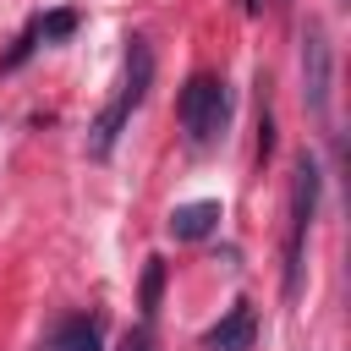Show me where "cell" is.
Instances as JSON below:
<instances>
[{
    "label": "cell",
    "instance_id": "1",
    "mask_svg": "<svg viewBox=\"0 0 351 351\" xmlns=\"http://www.w3.org/2000/svg\"><path fill=\"white\" fill-rule=\"evenodd\" d=\"M148 82H154V49H148V38H126V82H121L115 104L88 126V154H93V159H110V148H115L126 115L148 99Z\"/></svg>",
    "mask_w": 351,
    "mask_h": 351
},
{
    "label": "cell",
    "instance_id": "2",
    "mask_svg": "<svg viewBox=\"0 0 351 351\" xmlns=\"http://www.w3.org/2000/svg\"><path fill=\"white\" fill-rule=\"evenodd\" d=\"M313 208H318V165L302 154L296 159V181H291V225H285V296L302 291V252H307Z\"/></svg>",
    "mask_w": 351,
    "mask_h": 351
},
{
    "label": "cell",
    "instance_id": "3",
    "mask_svg": "<svg viewBox=\"0 0 351 351\" xmlns=\"http://www.w3.org/2000/svg\"><path fill=\"white\" fill-rule=\"evenodd\" d=\"M176 115H181V126H186V137H192L197 148H203V143H214V137L225 132V115H230L225 82H219V77H208V71H197V77L181 88Z\"/></svg>",
    "mask_w": 351,
    "mask_h": 351
},
{
    "label": "cell",
    "instance_id": "4",
    "mask_svg": "<svg viewBox=\"0 0 351 351\" xmlns=\"http://www.w3.org/2000/svg\"><path fill=\"white\" fill-rule=\"evenodd\" d=\"M329 77H335L329 33H324V22H307V27H302V99H307L313 115L329 110Z\"/></svg>",
    "mask_w": 351,
    "mask_h": 351
},
{
    "label": "cell",
    "instance_id": "5",
    "mask_svg": "<svg viewBox=\"0 0 351 351\" xmlns=\"http://www.w3.org/2000/svg\"><path fill=\"white\" fill-rule=\"evenodd\" d=\"M252 329H258V318H252V307L247 302H236L208 335H203V351H247L252 346Z\"/></svg>",
    "mask_w": 351,
    "mask_h": 351
},
{
    "label": "cell",
    "instance_id": "6",
    "mask_svg": "<svg viewBox=\"0 0 351 351\" xmlns=\"http://www.w3.org/2000/svg\"><path fill=\"white\" fill-rule=\"evenodd\" d=\"M214 225H219V203H214V197H203V203H181V208L170 214V236H176V241H203Z\"/></svg>",
    "mask_w": 351,
    "mask_h": 351
},
{
    "label": "cell",
    "instance_id": "7",
    "mask_svg": "<svg viewBox=\"0 0 351 351\" xmlns=\"http://www.w3.org/2000/svg\"><path fill=\"white\" fill-rule=\"evenodd\" d=\"M44 351H99V324H93V318H66V324L44 340Z\"/></svg>",
    "mask_w": 351,
    "mask_h": 351
},
{
    "label": "cell",
    "instance_id": "8",
    "mask_svg": "<svg viewBox=\"0 0 351 351\" xmlns=\"http://www.w3.org/2000/svg\"><path fill=\"white\" fill-rule=\"evenodd\" d=\"M159 291H165V263H159V258H148V269H143V291H137L143 318H154V313H159Z\"/></svg>",
    "mask_w": 351,
    "mask_h": 351
},
{
    "label": "cell",
    "instance_id": "9",
    "mask_svg": "<svg viewBox=\"0 0 351 351\" xmlns=\"http://www.w3.org/2000/svg\"><path fill=\"white\" fill-rule=\"evenodd\" d=\"M77 33V11H49V16H38V38L44 44H60V38H71Z\"/></svg>",
    "mask_w": 351,
    "mask_h": 351
},
{
    "label": "cell",
    "instance_id": "10",
    "mask_svg": "<svg viewBox=\"0 0 351 351\" xmlns=\"http://www.w3.org/2000/svg\"><path fill=\"white\" fill-rule=\"evenodd\" d=\"M274 154V115H269V104L258 110V159H269Z\"/></svg>",
    "mask_w": 351,
    "mask_h": 351
},
{
    "label": "cell",
    "instance_id": "11",
    "mask_svg": "<svg viewBox=\"0 0 351 351\" xmlns=\"http://www.w3.org/2000/svg\"><path fill=\"white\" fill-rule=\"evenodd\" d=\"M121 351H154V329H148V318H143L137 329L121 335Z\"/></svg>",
    "mask_w": 351,
    "mask_h": 351
},
{
    "label": "cell",
    "instance_id": "12",
    "mask_svg": "<svg viewBox=\"0 0 351 351\" xmlns=\"http://www.w3.org/2000/svg\"><path fill=\"white\" fill-rule=\"evenodd\" d=\"M241 5H247V16H258V11H263V0H241Z\"/></svg>",
    "mask_w": 351,
    "mask_h": 351
}]
</instances>
